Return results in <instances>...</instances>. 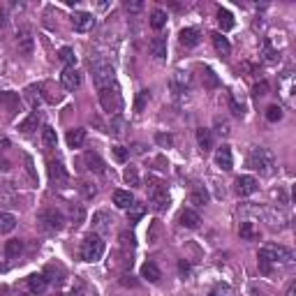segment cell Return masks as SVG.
Here are the masks:
<instances>
[{"instance_id":"obj_1","label":"cell","mask_w":296,"mask_h":296,"mask_svg":"<svg viewBox=\"0 0 296 296\" xmlns=\"http://www.w3.org/2000/svg\"><path fill=\"white\" fill-rule=\"evenodd\" d=\"M248 166L259 171L262 176H271L273 171H275V155H273L271 148L254 146L248 155Z\"/></svg>"},{"instance_id":"obj_2","label":"cell","mask_w":296,"mask_h":296,"mask_svg":"<svg viewBox=\"0 0 296 296\" xmlns=\"http://www.w3.org/2000/svg\"><path fill=\"white\" fill-rule=\"evenodd\" d=\"M259 262H268V264H291L294 262V252L285 245H275V243H266L259 248V254H257Z\"/></svg>"},{"instance_id":"obj_3","label":"cell","mask_w":296,"mask_h":296,"mask_svg":"<svg viewBox=\"0 0 296 296\" xmlns=\"http://www.w3.org/2000/svg\"><path fill=\"white\" fill-rule=\"evenodd\" d=\"M148 199H151V206L155 213H162L169 208V192H166V185L157 178H148Z\"/></svg>"},{"instance_id":"obj_4","label":"cell","mask_w":296,"mask_h":296,"mask_svg":"<svg viewBox=\"0 0 296 296\" xmlns=\"http://www.w3.org/2000/svg\"><path fill=\"white\" fill-rule=\"evenodd\" d=\"M102 254H104V240L100 238V234H86L83 236L79 257H81L83 262H97Z\"/></svg>"},{"instance_id":"obj_5","label":"cell","mask_w":296,"mask_h":296,"mask_svg":"<svg viewBox=\"0 0 296 296\" xmlns=\"http://www.w3.org/2000/svg\"><path fill=\"white\" fill-rule=\"evenodd\" d=\"M100 104L106 114L111 116H120V109H123V95H120V88L109 86V88H102L100 90Z\"/></svg>"},{"instance_id":"obj_6","label":"cell","mask_w":296,"mask_h":296,"mask_svg":"<svg viewBox=\"0 0 296 296\" xmlns=\"http://www.w3.org/2000/svg\"><path fill=\"white\" fill-rule=\"evenodd\" d=\"M92 81H95L97 90H102V88H109L114 86V67H111L109 63H95L92 65Z\"/></svg>"},{"instance_id":"obj_7","label":"cell","mask_w":296,"mask_h":296,"mask_svg":"<svg viewBox=\"0 0 296 296\" xmlns=\"http://www.w3.org/2000/svg\"><path fill=\"white\" fill-rule=\"evenodd\" d=\"M40 225L46 231H60L65 227V215L60 211H55V208H44L40 213Z\"/></svg>"},{"instance_id":"obj_8","label":"cell","mask_w":296,"mask_h":296,"mask_svg":"<svg viewBox=\"0 0 296 296\" xmlns=\"http://www.w3.org/2000/svg\"><path fill=\"white\" fill-rule=\"evenodd\" d=\"M60 83H63L65 90H77V88H81L83 77H81V72H79V69L65 67L63 74H60Z\"/></svg>"},{"instance_id":"obj_9","label":"cell","mask_w":296,"mask_h":296,"mask_svg":"<svg viewBox=\"0 0 296 296\" xmlns=\"http://www.w3.org/2000/svg\"><path fill=\"white\" fill-rule=\"evenodd\" d=\"M234 185H236V194H238V197H250V194H254L259 188L254 176H238Z\"/></svg>"},{"instance_id":"obj_10","label":"cell","mask_w":296,"mask_h":296,"mask_svg":"<svg viewBox=\"0 0 296 296\" xmlns=\"http://www.w3.org/2000/svg\"><path fill=\"white\" fill-rule=\"evenodd\" d=\"M26 285L32 296H42L46 291V287H49V280H46L44 273H32V275H28Z\"/></svg>"},{"instance_id":"obj_11","label":"cell","mask_w":296,"mask_h":296,"mask_svg":"<svg viewBox=\"0 0 296 296\" xmlns=\"http://www.w3.org/2000/svg\"><path fill=\"white\" fill-rule=\"evenodd\" d=\"M72 26H74V30H79V32H88V30H92V26H95V16H92L90 12H74Z\"/></svg>"},{"instance_id":"obj_12","label":"cell","mask_w":296,"mask_h":296,"mask_svg":"<svg viewBox=\"0 0 296 296\" xmlns=\"http://www.w3.org/2000/svg\"><path fill=\"white\" fill-rule=\"evenodd\" d=\"M49 176H51V180H53L58 188H67L69 174H67V169H65L60 162H49Z\"/></svg>"},{"instance_id":"obj_13","label":"cell","mask_w":296,"mask_h":296,"mask_svg":"<svg viewBox=\"0 0 296 296\" xmlns=\"http://www.w3.org/2000/svg\"><path fill=\"white\" fill-rule=\"evenodd\" d=\"M16 46L23 55H32V46H35V40H32L30 28H21L16 32Z\"/></svg>"},{"instance_id":"obj_14","label":"cell","mask_w":296,"mask_h":296,"mask_svg":"<svg viewBox=\"0 0 296 296\" xmlns=\"http://www.w3.org/2000/svg\"><path fill=\"white\" fill-rule=\"evenodd\" d=\"M294 88H296L294 74L285 72V74H282V79H280V95H282V100H285L287 104H294Z\"/></svg>"},{"instance_id":"obj_15","label":"cell","mask_w":296,"mask_h":296,"mask_svg":"<svg viewBox=\"0 0 296 296\" xmlns=\"http://www.w3.org/2000/svg\"><path fill=\"white\" fill-rule=\"evenodd\" d=\"M83 164H86V169H88V171H92V174H104V171H106L104 160H102V157L97 155L95 151L83 153Z\"/></svg>"},{"instance_id":"obj_16","label":"cell","mask_w":296,"mask_h":296,"mask_svg":"<svg viewBox=\"0 0 296 296\" xmlns=\"http://www.w3.org/2000/svg\"><path fill=\"white\" fill-rule=\"evenodd\" d=\"M215 164L220 166V169H225V171H231V166H234V157H231V148L227 146V143H222V146L215 151Z\"/></svg>"},{"instance_id":"obj_17","label":"cell","mask_w":296,"mask_h":296,"mask_svg":"<svg viewBox=\"0 0 296 296\" xmlns=\"http://www.w3.org/2000/svg\"><path fill=\"white\" fill-rule=\"evenodd\" d=\"M178 42L185 49H192V46H197L199 42H201V32H199L197 28H183L178 35Z\"/></svg>"},{"instance_id":"obj_18","label":"cell","mask_w":296,"mask_h":296,"mask_svg":"<svg viewBox=\"0 0 296 296\" xmlns=\"http://www.w3.org/2000/svg\"><path fill=\"white\" fill-rule=\"evenodd\" d=\"M178 222L185 227V229H197L201 217H199V213L192 211V208H183V211L178 213Z\"/></svg>"},{"instance_id":"obj_19","label":"cell","mask_w":296,"mask_h":296,"mask_svg":"<svg viewBox=\"0 0 296 296\" xmlns=\"http://www.w3.org/2000/svg\"><path fill=\"white\" fill-rule=\"evenodd\" d=\"M211 40H213V46H215L217 55H222V58H227V55L231 53V44H229V42H227V37H222V32H213V35H211Z\"/></svg>"},{"instance_id":"obj_20","label":"cell","mask_w":296,"mask_h":296,"mask_svg":"<svg viewBox=\"0 0 296 296\" xmlns=\"http://www.w3.org/2000/svg\"><path fill=\"white\" fill-rule=\"evenodd\" d=\"M190 86V74L183 72V69H178V72L171 74V88H174L176 92H185V88Z\"/></svg>"},{"instance_id":"obj_21","label":"cell","mask_w":296,"mask_h":296,"mask_svg":"<svg viewBox=\"0 0 296 296\" xmlns=\"http://www.w3.org/2000/svg\"><path fill=\"white\" fill-rule=\"evenodd\" d=\"M65 139H67V146L69 148H81L83 143H86V130H83V127H74V130H69Z\"/></svg>"},{"instance_id":"obj_22","label":"cell","mask_w":296,"mask_h":296,"mask_svg":"<svg viewBox=\"0 0 296 296\" xmlns=\"http://www.w3.org/2000/svg\"><path fill=\"white\" fill-rule=\"evenodd\" d=\"M197 143L201 148V153H208L213 148V132L208 127H199L197 130Z\"/></svg>"},{"instance_id":"obj_23","label":"cell","mask_w":296,"mask_h":296,"mask_svg":"<svg viewBox=\"0 0 296 296\" xmlns=\"http://www.w3.org/2000/svg\"><path fill=\"white\" fill-rule=\"evenodd\" d=\"M109 222H114V220H111L109 213H104V211H100V213L92 215V227H95V231H100V234H104V231L111 229Z\"/></svg>"},{"instance_id":"obj_24","label":"cell","mask_w":296,"mask_h":296,"mask_svg":"<svg viewBox=\"0 0 296 296\" xmlns=\"http://www.w3.org/2000/svg\"><path fill=\"white\" fill-rule=\"evenodd\" d=\"M114 203L118 208H125V211H127V208L134 203L132 192H130V190H116V192H114Z\"/></svg>"},{"instance_id":"obj_25","label":"cell","mask_w":296,"mask_h":296,"mask_svg":"<svg viewBox=\"0 0 296 296\" xmlns=\"http://www.w3.org/2000/svg\"><path fill=\"white\" fill-rule=\"evenodd\" d=\"M141 278L143 280H148V282H157L162 278V273H160V268H157V264L155 262H146L141 266Z\"/></svg>"},{"instance_id":"obj_26","label":"cell","mask_w":296,"mask_h":296,"mask_svg":"<svg viewBox=\"0 0 296 296\" xmlns=\"http://www.w3.org/2000/svg\"><path fill=\"white\" fill-rule=\"evenodd\" d=\"M190 203H194V206H206L208 203V192L203 185H194L192 192H190Z\"/></svg>"},{"instance_id":"obj_27","label":"cell","mask_w":296,"mask_h":296,"mask_svg":"<svg viewBox=\"0 0 296 296\" xmlns=\"http://www.w3.org/2000/svg\"><path fill=\"white\" fill-rule=\"evenodd\" d=\"M23 252V240L18 238H12L5 243V257L7 259H18V254Z\"/></svg>"},{"instance_id":"obj_28","label":"cell","mask_w":296,"mask_h":296,"mask_svg":"<svg viewBox=\"0 0 296 296\" xmlns=\"http://www.w3.org/2000/svg\"><path fill=\"white\" fill-rule=\"evenodd\" d=\"M148 46H151V53L155 55V58L162 60L166 55V40H164V37H153Z\"/></svg>"},{"instance_id":"obj_29","label":"cell","mask_w":296,"mask_h":296,"mask_svg":"<svg viewBox=\"0 0 296 296\" xmlns=\"http://www.w3.org/2000/svg\"><path fill=\"white\" fill-rule=\"evenodd\" d=\"M0 104H5V106H7V109L14 114V111H18L21 102H18V95H16V92H9V90H7V92H0Z\"/></svg>"},{"instance_id":"obj_30","label":"cell","mask_w":296,"mask_h":296,"mask_svg":"<svg viewBox=\"0 0 296 296\" xmlns=\"http://www.w3.org/2000/svg\"><path fill=\"white\" fill-rule=\"evenodd\" d=\"M16 227V217L12 213H0V234H9Z\"/></svg>"},{"instance_id":"obj_31","label":"cell","mask_w":296,"mask_h":296,"mask_svg":"<svg viewBox=\"0 0 296 296\" xmlns=\"http://www.w3.org/2000/svg\"><path fill=\"white\" fill-rule=\"evenodd\" d=\"M151 26L155 28V30H162V28L166 26V12L164 9H153L151 12Z\"/></svg>"},{"instance_id":"obj_32","label":"cell","mask_w":296,"mask_h":296,"mask_svg":"<svg viewBox=\"0 0 296 296\" xmlns=\"http://www.w3.org/2000/svg\"><path fill=\"white\" fill-rule=\"evenodd\" d=\"M238 234H240V238H245V240H252V238H257L259 236V231L254 229V225L252 222H240V227H238Z\"/></svg>"},{"instance_id":"obj_33","label":"cell","mask_w":296,"mask_h":296,"mask_svg":"<svg viewBox=\"0 0 296 296\" xmlns=\"http://www.w3.org/2000/svg\"><path fill=\"white\" fill-rule=\"evenodd\" d=\"M217 23H220L222 30H231V28H234V16H231L229 9L220 7V12H217Z\"/></svg>"},{"instance_id":"obj_34","label":"cell","mask_w":296,"mask_h":296,"mask_svg":"<svg viewBox=\"0 0 296 296\" xmlns=\"http://www.w3.org/2000/svg\"><path fill=\"white\" fill-rule=\"evenodd\" d=\"M58 58L63 60L67 67H74V65H77V53H74V49H69V46H63V49L58 51Z\"/></svg>"},{"instance_id":"obj_35","label":"cell","mask_w":296,"mask_h":296,"mask_svg":"<svg viewBox=\"0 0 296 296\" xmlns=\"http://www.w3.org/2000/svg\"><path fill=\"white\" fill-rule=\"evenodd\" d=\"M83 217H86V211H83L81 203H69V220H72L74 225H81Z\"/></svg>"},{"instance_id":"obj_36","label":"cell","mask_w":296,"mask_h":296,"mask_svg":"<svg viewBox=\"0 0 296 296\" xmlns=\"http://www.w3.org/2000/svg\"><path fill=\"white\" fill-rule=\"evenodd\" d=\"M55 141H58V139H55V130L49 127V125L42 127V143H44L46 148H55Z\"/></svg>"},{"instance_id":"obj_37","label":"cell","mask_w":296,"mask_h":296,"mask_svg":"<svg viewBox=\"0 0 296 296\" xmlns=\"http://www.w3.org/2000/svg\"><path fill=\"white\" fill-rule=\"evenodd\" d=\"M143 213H146V206L143 203H137L134 201L132 206L127 208V217H130V222H139L143 217Z\"/></svg>"},{"instance_id":"obj_38","label":"cell","mask_w":296,"mask_h":296,"mask_svg":"<svg viewBox=\"0 0 296 296\" xmlns=\"http://www.w3.org/2000/svg\"><path fill=\"white\" fill-rule=\"evenodd\" d=\"M109 132H111V134H118V137H123V134H125V120H123V116H114V118H111Z\"/></svg>"},{"instance_id":"obj_39","label":"cell","mask_w":296,"mask_h":296,"mask_svg":"<svg viewBox=\"0 0 296 296\" xmlns=\"http://www.w3.org/2000/svg\"><path fill=\"white\" fill-rule=\"evenodd\" d=\"M229 109H231V114H234V116L243 118V114H245V104H243V100H238L236 95H231V97H229Z\"/></svg>"},{"instance_id":"obj_40","label":"cell","mask_w":296,"mask_h":296,"mask_svg":"<svg viewBox=\"0 0 296 296\" xmlns=\"http://www.w3.org/2000/svg\"><path fill=\"white\" fill-rule=\"evenodd\" d=\"M203 86H206V88H217V86H220V79L215 77V72H213L211 67L203 69Z\"/></svg>"},{"instance_id":"obj_41","label":"cell","mask_w":296,"mask_h":296,"mask_svg":"<svg viewBox=\"0 0 296 296\" xmlns=\"http://www.w3.org/2000/svg\"><path fill=\"white\" fill-rule=\"evenodd\" d=\"M123 176H125V183H127V185H132V188H137V185H139V171H137V166H127Z\"/></svg>"},{"instance_id":"obj_42","label":"cell","mask_w":296,"mask_h":296,"mask_svg":"<svg viewBox=\"0 0 296 296\" xmlns=\"http://www.w3.org/2000/svg\"><path fill=\"white\" fill-rule=\"evenodd\" d=\"M26 97H28V102H30V106H32V109H37V106L42 104L40 90H37L35 86H30V88H28V90H26Z\"/></svg>"},{"instance_id":"obj_43","label":"cell","mask_w":296,"mask_h":296,"mask_svg":"<svg viewBox=\"0 0 296 296\" xmlns=\"http://www.w3.org/2000/svg\"><path fill=\"white\" fill-rule=\"evenodd\" d=\"M275 60H278V51L273 49L271 42L266 40V42H264V63L271 65V63H275Z\"/></svg>"},{"instance_id":"obj_44","label":"cell","mask_w":296,"mask_h":296,"mask_svg":"<svg viewBox=\"0 0 296 296\" xmlns=\"http://www.w3.org/2000/svg\"><path fill=\"white\" fill-rule=\"evenodd\" d=\"M148 100H151V92H148V90H139L137 102H134V111H143V109H146Z\"/></svg>"},{"instance_id":"obj_45","label":"cell","mask_w":296,"mask_h":296,"mask_svg":"<svg viewBox=\"0 0 296 296\" xmlns=\"http://www.w3.org/2000/svg\"><path fill=\"white\" fill-rule=\"evenodd\" d=\"M111 153H114V160L116 162H127V157H130V153H127V148L125 146H111Z\"/></svg>"},{"instance_id":"obj_46","label":"cell","mask_w":296,"mask_h":296,"mask_svg":"<svg viewBox=\"0 0 296 296\" xmlns=\"http://www.w3.org/2000/svg\"><path fill=\"white\" fill-rule=\"evenodd\" d=\"M280 118H282V109H280V106H278V104L268 106V109H266V120H268V123H278Z\"/></svg>"},{"instance_id":"obj_47","label":"cell","mask_w":296,"mask_h":296,"mask_svg":"<svg viewBox=\"0 0 296 296\" xmlns=\"http://www.w3.org/2000/svg\"><path fill=\"white\" fill-rule=\"evenodd\" d=\"M208 296H234V291H231L229 285H225V282H220V285H215L211 289V294Z\"/></svg>"},{"instance_id":"obj_48","label":"cell","mask_w":296,"mask_h":296,"mask_svg":"<svg viewBox=\"0 0 296 296\" xmlns=\"http://www.w3.org/2000/svg\"><path fill=\"white\" fill-rule=\"evenodd\" d=\"M35 125H37V114H32V116H28L21 125H18V130L28 134V132H32V130H35Z\"/></svg>"},{"instance_id":"obj_49","label":"cell","mask_w":296,"mask_h":296,"mask_svg":"<svg viewBox=\"0 0 296 296\" xmlns=\"http://www.w3.org/2000/svg\"><path fill=\"white\" fill-rule=\"evenodd\" d=\"M215 132L220 134V137H227V134L231 132V127H229V123H227L225 118H220V116H217L215 118Z\"/></svg>"},{"instance_id":"obj_50","label":"cell","mask_w":296,"mask_h":296,"mask_svg":"<svg viewBox=\"0 0 296 296\" xmlns=\"http://www.w3.org/2000/svg\"><path fill=\"white\" fill-rule=\"evenodd\" d=\"M79 188H81V192H83V199H92L95 197V185H90L88 183V180H81V185H79Z\"/></svg>"},{"instance_id":"obj_51","label":"cell","mask_w":296,"mask_h":296,"mask_svg":"<svg viewBox=\"0 0 296 296\" xmlns=\"http://www.w3.org/2000/svg\"><path fill=\"white\" fill-rule=\"evenodd\" d=\"M155 141L160 143L162 148H171V143H174V137H171V134L160 132V134H155Z\"/></svg>"},{"instance_id":"obj_52","label":"cell","mask_w":296,"mask_h":296,"mask_svg":"<svg viewBox=\"0 0 296 296\" xmlns=\"http://www.w3.org/2000/svg\"><path fill=\"white\" fill-rule=\"evenodd\" d=\"M252 95H254V97H264V95H268V83H266V81H259V83H254V88H252Z\"/></svg>"},{"instance_id":"obj_53","label":"cell","mask_w":296,"mask_h":296,"mask_svg":"<svg viewBox=\"0 0 296 296\" xmlns=\"http://www.w3.org/2000/svg\"><path fill=\"white\" fill-rule=\"evenodd\" d=\"M120 245H123V248H132L134 245V236L132 234H127V231H123V234H120Z\"/></svg>"},{"instance_id":"obj_54","label":"cell","mask_w":296,"mask_h":296,"mask_svg":"<svg viewBox=\"0 0 296 296\" xmlns=\"http://www.w3.org/2000/svg\"><path fill=\"white\" fill-rule=\"evenodd\" d=\"M143 7V3H141V0H134V3H125V9H127V12H139V9H141Z\"/></svg>"},{"instance_id":"obj_55","label":"cell","mask_w":296,"mask_h":296,"mask_svg":"<svg viewBox=\"0 0 296 296\" xmlns=\"http://www.w3.org/2000/svg\"><path fill=\"white\" fill-rule=\"evenodd\" d=\"M178 271L183 273V275H188V273H190V264L185 262V259H180V262H178Z\"/></svg>"},{"instance_id":"obj_56","label":"cell","mask_w":296,"mask_h":296,"mask_svg":"<svg viewBox=\"0 0 296 296\" xmlns=\"http://www.w3.org/2000/svg\"><path fill=\"white\" fill-rule=\"evenodd\" d=\"M285 296H296V282L291 280L289 285H287V291H285Z\"/></svg>"}]
</instances>
